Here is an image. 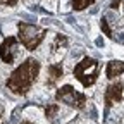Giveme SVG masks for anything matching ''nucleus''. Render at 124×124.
<instances>
[{
	"label": "nucleus",
	"instance_id": "nucleus-1",
	"mask_svg": "<svg viewBox=\"0 0 124 124\" xmlns=\"http://www.w3.org/2000/svg\"><path fill=\"white\" fill-rule=\"evenodd\" d=\"M41 66L36 59H26L17 69H14V72L7 79V86L17 95H26L36 81Z\"/></svg>",
	"mask_w": 124,
	"mask_h": 124
},
{
	"label": "nucleus",
	"instance_id": "nucleus-2",
	"mask_svg": "<svg viewBox=\"0 0 124 124\" xmlns=\"http://www.w3.org/2000/svg\"><path fill=\"white\" fill-rule=\"evenodd\" d=\"M100 72V62L93 57H83L72 69V74L85 88H90L97 83Z\"/></svg>",
	"mask_w": 124,
	"mask_h": 124
},
{
	"label": "nucleus",
	"instance_id": "nucleus-3",
	"mask_svg": "<svg viewBox=\"0 0 124 124\" xmlns=\"http://www.w3.org/2000/svg\"><path fill=\"white\" fill-rule=\"evenodd\" d=\"M17 29H19L17 36H19V40H21V43L24 45L26 50H35V48H38L40 43H41V41L45 40V36H46V29H45V28H40V26H36V24L19 23Z\"/></svg>",
	"mask_w": 124,
	"mask_h": 124
},
{
	"label": "nucleus",
	"instance_id": "nucleus-4",
	"mask_svg": "<svg viewBox=\"0 0 124 124\" xmlns=\"http://www.w3.org/2000/svg\"><path fill=\"white\" fill-rule=\"evenodd\" d=\"M55 100L57 102H62V103H66L72 108H76V110H83V108L86 107V95L81 91H78L74 86L71 85H64V86H60L57 91H55Z\"/></svg>",
	"mask_w": 124,
	"mask_h": 124
},
{
	"label": "nucleus",
	"instance_id": "nucleus-5",
	"mask_svg": "<svg viewBox=\"0 0 124 124\" xmlns=\"http://www.w3.org/2000/svg\"><path fill=\"white\" fill-rule=\"evenodd\" d=\"M122 100H124V83L116 81V83H110L105 88V93H103L105 108H110L114 103H119Z\"/></svg>",
	"mask_w": 124,
	"mask_h": 124
},
{
	"label": "nucleus",
	"instance_id": "nucleus-6",
	"mask_svg": "<svg viewBox=\"0 0 124 124\" xmlns=\"http://www.w3.org/2000/svg\"><path fill=\"white\" fill-rule=\"evenodd\" d=\"M17 54H19V45L16 41V38L9 36L7 40L2 41V45H0V57H2L5 64H12Z\"/></svg>",
	"mask_w": 124,
	"mask_h": 124
},
{
	"label": "nucleus",
	"instance_id": "nucleus-7",
	"mask_svg": "<svg viewBox=\"0 0 124 124\" xmlns=\"http://www.w3.org/2000/svg\"><path fill=\"white\" fill-rule=\"evenodd\" d=\"M62 76H64V66H62V62H55V64H50L46 67V85L48 86H54L57 85Z\"/></svg>",
	"mask_w": 124,
	"mask_h": 124
},
{
	"label": "nucleus",
	"instance_id": "nucleus-8",
	"mask_svg": "<svg viewBox=\"0 0 124 124\" xmlns=\"http://www.w3.org/2000/svg\"><path fill=\"white\" fill-rule=\"evenodd\" d=\"M107 78L108 79H116L117 76H121L124 72V62L122 60H110L107 64Z\"/></svg>",
	"mask_w": 124,
	"mask_h": 124
},
{
	"label": "nucleus",
	"instance_id": "nucleus-9",
	"mask_svg": "<svg viewBox=\"0 0 124 124\" xmlns=\"http://www.w3.org/2000/svg\"><path fill=\"white\" fill-rule=\"evenodd\" d=\"M59 112H60V105L59 103H48L45 107V116H46V119H50V121H54Z\"/></svg>",
	"mask_w": 124,
	"mask_h": 124
},
{
	"label": "nucleus",
	"instance_id": "nucleus-10",
	"mask_svg": "<svg viewBox=\"0 0 124 124\" xmlns=\"http://www.w3.org/2000/svg\"><path fill=\"white\" fill-rule=\"evenodd\" d=\"M93 4H95V0H72V9L79 12V10H85L86 7H90Z\"/></svg>",
	"mask_w": 124,
	"mask_h": 124
},
{
	"label": "nucleus",
	"instance_id": "nucleus-11",
	"mask_svg": "<svg viewBox=\"0 0 124 124\" xmlns=\"http://www.w3.org/2000/svg\"><path fill=\"white\" fill-rule=\"evenodd\" d=\"M66 45H67V38L64 36V35H57L55 36V41H54V45H52V48H54V52H57V50H64L66 48Z\"/></svg>",
	"mask_w": 124,
	"mask_h": 124
},
{
	"label": "nucleus",
	"instance_id": "nucleus-12",
	"mask_svg": "<svg viewBox=\"0 0 124 124\" xmlns=\"http://www.w3.org/2000/svg\"><path fill=\"white\" fill-rule=\"evenodd\" d=\"M100 29L105 33L107 38H112V36H114V35H112V29H110V26H108V23H107L105 17H102V21H100Z\"/></svg>",
	"mask_w": 124,
	"mask_h": 124
},
{
	"label": "nucleus",
	"instance_id": "nucleus-13",
	"mask_svg": "<svg viewBox=\"0 0 124 124\" xmlns=\"http://www.w3.org/2000/svg\"><path fill=\"white\" fill-rule=\"evenodd\" d=\"M121 2H122V0H112V4H110V9H117V7L121 5Z\"/></svg>",
	"mask_w": 124,
	"mask_h": 124
},
{
	"label": "nucleus",
	"instance_id": "nucleus-14",
	"mask_svg": "<svg viewBox=\"0 0 124 124\" xmlns=\"http://www.w3.org/2000/svg\"><path fill=\"white\" fill-rule=\"evenodd\" d=\"M0 4H2V5H14L16 0H0Z\"/></svg>",
	"mask_w": 124,
	"mask_h": 124
},
{
	"label": "nucleus",
	"instance_id": "nucleus-15",
	"mask_svg": "<svg viewBox=\"0 0 124 124\" xmlns=\"http://www.w3.org/2000/svg\"><path fill=\"white\" fill-rule=\"evenodd\" d=\"M23 124H33V122H29V121H24V122H23Z\"/></svg>",
	"mask_w": 124,
	"mask_h": 124
}]
</instances>
